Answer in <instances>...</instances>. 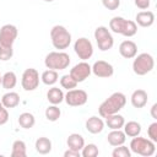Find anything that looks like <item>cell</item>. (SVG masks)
Instances as JSON below:
<instances>
[{
  "mask_svg": "<svg viewBox=\"0 0 157 157\" xmlns=\"http://www.w3.org/2000/svg\"><path fill=\"white\" fill-rule=\"evenodd\" d=\"M125 104H126L125 94L121 92H114L105 101L101 103V105L98 107V113L102 118H105L110 114L119 113L124 108Z\"/></svg>",
  "mask_w": 157,
  "mask_h": 157,
  "instance_id": "1",
  "label": "cell"
},
{
  "mask_svg": "<svg viewBox=\"0 0 157 157\" xmlns=\"http://www.w3.org/2000/svg\"><path fill=\"white\" fill-rule=\"evenodd\" d=\"M109 28L112 29V32L121 34L124 37H132L137 32V25L135 23V21L125 20L120 16H115L109 21Z\"/></svg>",
  "mask_w": 157,
  "mask_h": 157,
  "instance_id": "2",
  "label": "cell"
},
{
  "mask_svg": "<svg viewBox=\"0 0 157 157\" xmlns=\"http://www.w3.org/2000/svg\"><path fill=\"white\" fill-rule=\"evenodd\" d=\"M50 39L53 47L58 50H64L71 44V34L61 25H56L50 29Z\"/></svg>",
  "mask_w": 157,
  "mask_h": 157,
  "instance_id": "3",
  "label": "cell"
},
{
  "mask_svg": "<svg viewBox=\"0 0 157 157\" xmlns=\"http://www.w3.org/2000/svg\"><path fill=\"white\" fill-rule=\"evenodd\" d=\"M44 65L47 69L60 71L66 69L70 65V55L65 52L58 50V52H50L47 54L44 59Z\"/></svg>",
  "mask_w": 157,
  "mask_h": 157,
  "instance_id": "4",
  "label": "cell"
},
{
  "mask_svg": "<svg viewBox=\"0 0 157 157\" xmlns=\"http://www.w3.org/2000/svg\"><path fill=\"white\" fill-rule=\"evenodd\" d=\"M130 151L144 157H150L156 152V142L137 135L130 141Z\"/></svg>",
  "mask_w": 157,
  "mask_h": 157,
  "instance_id": "5",
  "label": "cell"
},
{
  "mask_svg": "<svg viewBox=\"0 0 157 157\" xmlns=\"http://www.w3.org/2000/svg\"><path fill=\"white\" fill-rule=\"evenodd\" d=\"M153 67H155V59L148 53L139 54L137 56H135L132 61V71L139 76L147 75L153 70Z\"/></svg>",
  "mask_w": 157,
  "mask_h": 157,
  "instance_id": "6",
  "label": "cell"
},
{
  "mask_svg": "<svg viewBox=\"0 0 157 157\" xmlns=\"http://www.w3.org/2000/svg\"><path fill=\"white\" fill-rule=\"evenodd\" d=\"M94 39L97 42L98 49L102 52H107L114 45V38L110 34L109 29L104 26H98L94 29Z\"/></svg>",
  "mask_w": 157,
  "mask_h": 157,
  "instance_id": "7",
  "label": "cell"
},
{
  "mask_svg": "<svg viewBox=\"0 0 157 157\" xmlns=\"http://www.w3.org/2000/svg\"><path fill=\"white\" fill-rule=\"evenodd\" d=\"M21 85L22 88L27 92L34 91L39 86V72L33 67L26 69L21 77Z\"/></svg>",
  "mask_w": 157,
  "mask_h": 157,
  "instance_id": "8",
  "label": "cell"
},
{
  "mask_svg": "<svg viewBox=\"0 0 157 157\" xmlns=\"http://www.w3.org/2000/svg\"><path fill=\"white\" fill-rule=\"evenodd\" d=\"M74 50H75L76 55L83 61L88 60L93 55V45H92L91 40L85 37L76 39V42L74 44Z\"/></svg>",
  "mask_w": 157,
  "mask_h": 157,
  "instance_id": "9",
  "label": "cell"
},
{
  "mask_svg": "<svg viewBox=\"0 0 157 157\" xmlns=\"http://www.w3.org/2000/svg\"><path fill=\"white\" fill-rule=\"evenodd\" d=\"M64 101L66 102L67 105H71V107H81V105H83V104L87 103L88 94L83 90L72 88V90H69L67 93L64 96Z\"/></svg>",
  "mask_w": 157,
  "mask_h": 157,
  "instance_id": "10",
  "label": "cell"
},
{
  "mask_svg": "<svg viewBox=\"0 0 157 157\" xmlns=\"http://www.w3.org/2000/svg\"><path fill=\"white\" fill-rule=\"evenodd\" d=\"M18 34L17 27L13 25H4L0 28V44L1 45H6V47H12L13 42L16 40Z\"/></svg>",
  "mask_w": 157,
  "mask_h": 157,
  "instance_id": "11",
  "label": "cell"
},
{
  "mask_svg": "<svg viewBox=\"0 0 157 157\" xmlns=\"http://www.w3.org/2000/svg\"><path fill=\"white\" fill-rule=\"evenodd\" d=\"M92 72V69H91V65L86 61H81L78 64H76L71 70H70V76L78 83V82H83L86 78H88V76L91 75Z\"/></svg>",
  "mask_w": 157,
  "mask_h": 157,
  "instance_id": "12",
  "label": "cell"
},
{
  "mask_svg": "<svg viewBox=\"0 0 157 157\" xmlns=\"http://www.w3.org/2000/svg\"><path fill=\"white\" fill-rule=\"evenodd\" d=\"M92 72L94 74V76L97 77H102V78H107V77H110L113 76L114 74V67L112 64H109L108 61H104V60H98L96 61L92 66Z\"/></svg>",
  "mask_w": 157,
  "mask_h": 157,
  "instance_id": "13",
  "label": "cell"
},
{
  "mask_svg": "<svg viewBox=\"0 0 157 157\" xmlns=\"http://www.w3.org/2000/svg\"><path fill=\"white\" fill-rule=\"evenodd\" d=\"M119 53L125 59H132L137 54V45L135 42H132L130 39L123 40L119 45Z\"/></svg>",
  "mask_w": 157,
  "mask_h": 157,
  "instance_id": "14",
  "label": "cell"
},
{
  "mask_svg": "<svg viewBox=\"0 0 157 157\" xmlns=\"http://www.w3.org/2000/svg\"><path fill=\"white\" fill-rule=\"evenodd\" d=\"M147 99H148L147 92L141 88L135 90L130 97V101H131V104L134 108H144L147 104Z\"/></svg>",
  "mask_w": 157,
  "mask_h": 157,
  "instance_id": "15",
  "label": "cell"
},
{
  "mask_svg": "<svg viewBox=\"0 0 157 157\" xmlns=\"http://www.w3.org/2000/svg\"><path fill=\"white\" fill-rule=\"evenodd\" d=\"M155 22V13L152 11H140L136 13L135 23L140 27H151Z\"/></svg>",
  "mask_w": 157,
  "mask_h": 157,
  "instance_id": "16",
  "label": "cell"
},
{
  "mask_svg": "<svg viewBox=\"0 0 157 157\" xmlns=\"http://www.w3.org/2000/svg\"><path fill=\"white\" fill-rule=\"evenodd\" d=\"M103 129H104V121L101 118L93 115V117H90L86 120V130L88 132H91V134H99V132L103 131Z\"/></svg>",
  "mask_w": 157,
  "mask_h": 157,
  "instance_id": "17",
  "label": "cell"
},
{
  "mask_svg": "<svg viewBox=\"0 0 157 157\" xmlns=\"http://www.w3.org/2000/svg\"><path fill=\"white\" fill-rule=\"evenodd\" d=\"M107 140H108V144L110 146H120V145H124L125 140H126V135L125 132L121 130V129H115V130H112L108 136H107Z\"/></svg>",
  "mask_w": 157,
  "mask_h": 157,
  "instance_id": "18",
  "label": "cell"
},
{
  "mask_svg": "<svg viewBox=\"0 0 157 157\" xmlns=\"http://www.w3.org/2000/svg\"><path fill=\"white\" fill-rule=\"evenodd\" d=\"M64 96L65 94H64L63 90L59 88V87H55V86L49 88L48 92H47V99L50 104H56V105L60 104L64 101Z\"/></svg>",
  "mask_w": 157,
  "mask_h": 157,
  "instance_id": "19",
  "label": "cell"
},
{
  "mask_svg": "<svg viewBox=\"0 0 157 157\" xmlns=\"http://www.w3.org/2000/svg\"><path fill=\"white\" fill-rule=\"evenodd\" d=\"M1 103H2V105L5 107V108H15V107H17L18 104H20V94L17 93V92H12V91H10V92H7V93H5L2 97H1Z\"/></svg>",
  "mask_w": 157,
  "mask_h": 157,
  "instance_id": "20",
  "label": "cell"
},
{
  "mask_svg": "<svg viewBox=\"0 0 157 157\" xmlns=\"http://www.w3.org/2000/svg\"><path fill=\"white\" fill-rule=\"evenodd\" d=\"M66 144H67V147H69V148L81 152L82 147L85 146V139H83L80 134L74 132V134H70V135L67 136Z\"/></svg>",
  "mask_w": 157,
  "mask_h": 157,
  "instance_id": "21",
  "label": "cell"
},
{
  "mask_svg": "<svg viewBox=\"0 0 157 157\" xmlns=\"http://www.w3.org/2000/svg\"><path fill=\"white\" fill-rule=\"evenodd\" d=\"M105 124L109 129L115 130V129H121L125 124V119L123 115L115 113V114H110L108 117H105Z\"/></svg>",
  "mask_w": 157,
  "mask_h": 157,
  "instance_id": "22",
  "label": "cell"
},
{
  "mask_svg": "<svg viewBox=\"0 0 157 157\" xmlns=\"http://www.w3.org/2000/svg\"><path fill=\"white\" fill-rule=\"evenodd\" d=\"M34 147H36V151L40 155H47L52 151V141L45 137V136H42V137H38L36 140V144H34Z\"/></svg>",
  "mask_w": 157,
  "mask_h": 157,
  "instance_id": "23",
  "label": "cell"
},
{
  "mask_svg": "<svg viewBox=\"0 0 157 157\" xmlns=\"http://www.w3.org/2000/svg\"><path fill=\"white\" fill-rule=\"evenodd\" d=\"M123 128H124L125 135L129 137H135V136L140 135V132H141V124L135 120H130V121L125 123Z\"/></svg>",
  "mask_w": 157,
  "mask_h": 157,
  "instance_id": "24",
  "label": "cell"
},
{
  "mask_svg": "<svg viewBox=\"0 0 157 157\" xmlns=\"http://www.w3.org/2000/svg\"><path fill=\"white\" fill-rule=\"evenodd\" d=\"M17 83V77L13 71H7L1 76V86L5 90H11L16 86Z\"/></svg>",
  "mask_w": 157,
  "mask_h": 157,
  "instance_id": "25",
  "label": "cell"
},
{
  "mask_svg": "<svg viewBox=\"0 0 157 157\" xmlns=\"http://www.w3.org/2000/svg\"><path fill=\"white\" fill-rule=\"evenodd\" d=\"M18 124L23 129H31L36 124V118L32 113H28V112L21 113L18 117Z\"/></svg>",
  "mask_w": 157,
  "mask_h": 157,
  "instance_id": "26",
  "label": "cell"
},
{
  "mask_svg": "<svg viewBox=\"0 0 157 157\" xmlns=\"http://www.w3.org/2000/svg\"><path fill=\"white\" fill-rule=\"evenodd\" d=\"M27 155V147L25 141L22 140H16L12 144V150H11V157H26Z\"/></svg>",
  "mask_w": 157,
  "mask_h": 157,
  "instance_id": "27",
  "label": "cell"
},
{
  "mask_svg": "<svg viewBox=\"0 0 157 157\" xmlns=\"http://www.w3.org/2000/svg\"><path fill=\"white\" fill-rule=\"evenodd\" d=\"M58 78H59L58 71L50 70V69L43 71V74H42V76H40L42 82H43L44 85H47V86H53V85L58 81Z\"/></svg>",
  "mask_w": 157,
  "mask_h": 157,
  "instance_id": "28",
  "label": "cell"
},
{
  "mask_svg": "<svg viewBox=\"0 0 157 157\" xmlns=\"http://www.w3.org/2000/svg\"><path fill=\"white\" fill-rule=\"evenodd\" d=\"M44 114H45V118L49 121H56L61 115V110L56 104H52L45 109Z\"/></svg>",
  "mask_w": 157,
  "mask_h": 157,
  "instance_id": "29",
  "label": "cell"
},
{
  "mask_svg": "<svg viewBox=\"0 0 157 157\" xmlns=\"http://www.w3.org/2000/svg\"><path fill=\"white\" fill-rule=\"evenodd\" d=\"M98 153H99L98 147L94 144L85 145L81 150V156H83V157H96V156H98Z\"/></svg>",
  "mask_w": 157,
  "mask_h": 157,
  "instance_id": "30",
  "label": "cell"
},
{
  "mask_svg": "<svg viewBox=\"0 0 157 157\" xmlns=\"http://www.w3.org/2000/svg\"><path fill=\"white\" fill-rule=\"evenodd\" d=\"M60 85H61L63 88H66V90L69 91V90L76 88L77 82H76L70 75H64V76H61V78H60Z\"/></svg>",
  "mask_w": 157,
  "mask_h": 157,
  "instance_id": "31",
  "label": "cell"
},
{
  "mask_svg": "<svg viewBox=\"0 0 157 157\" xmlns=\"http://www.w3.org/2000/svg\"><path fill=\"white\" fill-rule=\"evenodd\" d=\"M113 157H130L131 156V151L129 147L120 145V146H115V148L112 152Z\"/></svg>",
  "mask_w": 157,
  "mask_h": 157,
  "instance_id": "32",
  "label": "cell"
},
{
  "mask_svg": "<svg viewBox=\"0 0 157 157\" xmlns=\"http://www.w3.org/2000/svg\"><path fill=\"white\" fill-rule=\"evenodd\" d=\"M13 55V49L12 47H6V45H1L0 44V60L6 61L10 60Z\"/></svg>",
  "mask_w": 157,
  "mask_h": 157,
  "instance_id": "33",
  "label": "cell"
},
{
  "mask_svg": "<svg viewBox=\"0 0 157 157\" xmlns=\"http://www.w3.org/2000/svg\"><path fill=\"white\" fill-rule=\"evenodd\" d=\"M147 135L151 141L157 142V121H153L152 124H150V126L147 128Z\"/></svg>",
  "mask_w": 157,
  "mask_h": 157,
  "instance_id": "34",
  "label": "cell"
},
{
  "mask_svg": "<svg viewBox=\"0 0 157 157\" xmlns=\"http://www.w3.org/2000/svg\"><path fill=\"white\" fill-rule=\"evenodd\" d=\"M102 4L107 10L114 11L120 6V0H102Z\"/></svg>",
  "mask_w": 157,
  "mask_h": 157,
  "instance_id": "35",
  "label": "cell"
},
{
  "mask_svg": "<svg viewBox=\"0 0 157 157\" xmlns=\"http://www.w3.org/2000/svg\"><path fill=\"white\" fill-rule=\"evenodd\" d=\"M9 120V112H7V108L2 107L0 109V125H4L6 124Z\"/></svg>",
  "mask_w": 157,
  "mask_h": 157,
  "instance_id": "36",
  "label": "cell"
},
{
  "mask_svg": "<svg viewBox=\"0 0 157 157\" xmlns=\"http://www.w3.org/2000/svg\"><path fill=\"white\" fill-rule=\"evenodd\" d=\"M134 2L140 10H146L150 6V0H134Z\"/></svg>",
  "mask_w": 157,
  "mask_h": 157,
  "instance_id": "37",
  "label": "cell"
},
{
  "mask_svg": "<svg viewBox=\"0 0 157 157\" xmlns=\"http://www.w3.org/2000/svg\"><path fill=\"white\" fill-rule=\"evenodd\" d=\"M64 156H65V157H80V156H81V152L69 148V150H66V151L64 152Z\"/></svg>",
  "mask_w": 157,
  "mask_h": 157,
  "instance_id": "38",
  "label": "cell"
},
{
  "mask_svg": "<svg viewBox=\"0 0 157 157\" xmlns=\"http://www.w3.org/2000/svg\"><path fill=\"white\" fill-rule=\"evenodd\" d=\"M151 115L152 118L156 120L157 119V103H155L152 107H151Z\"/></svg>",
  "mask_w": 157,
  "mask_h": 157,
  "instance_id": "39",
  "label": "cell"
},
{
  "mask_svg": "<svg viewBox=\"0 0 157 157\" xmlns=\"http://www.w3.org/2000/svg\"><path fill=\"white\" fill-rule=\"evenodd\" d=\"M2 107H4V105H2V103H1V101H0V109H1Z\"/></svg>",
  "mask_w": 157,
  "mask_h": 157,
  "instance_id": "40",
  "label": "cell"
},
{
  "mask_svg": "<svg viewBox=\"0 0 157 157\" xmlns=\"http://www.w3.org/2000/svg\"><path fill=\"white\" fill-rule=\"evenodd\" d=\"M44 1H47V2H52L53 0H44Z\"/></svg>",
  "mask_w": 157,
  "mask_h": 157,
  "instance_id": "41",
  "label": "cell"
},
{
  "mask_svg": "<svg viewBox=\"0 0 157 157\" xmlns=\"http://www.w3.org/2000/svg\"><path fill=\"white\" fill-rule=\"evenodd\" d=\"M0 85H1V75H0Z\"/></svg>",
  "mask_w": 157,
  "mask_h": 157,
  "instance_id": "42",
  "label": "cell"
}]
</instances>
